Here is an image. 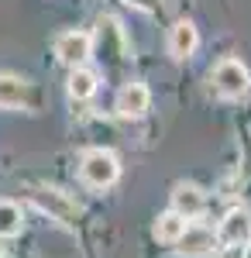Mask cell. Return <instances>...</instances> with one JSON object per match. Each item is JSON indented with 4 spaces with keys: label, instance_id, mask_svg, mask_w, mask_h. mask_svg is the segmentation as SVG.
Returning a JSON list of instances; mask_svg holds the SVG:
<instances>
[{
    "label": "cell",
    "instance_id": "6da1fadb",
    "mask_svg": "<svg viewBox=\"0 0 251 258\" xmlns=\"http://www.w3.org/2000/svg\"><path fill=\"white\" fill-rule=\"evenodd\" d=\"M79 176H83L86 186H97V189L114 186L117 176H120V162H117V155L107 152V148H90V152L83 155V162H79Z\"/></svg>",
    "mask_w": 251,
    "mask_h": 258
},
{
    "label": "cell",
    "instance_id": "7a4b0ae2",
    "mask_svg": "<svg viewBox=\"0 0 251 258\" xmlns=\"http://www.w3.org/2000/svg\"><path fill=\"white\" fill-rule=\"evenodd\" d=\"M31 203L38 207L41 214H48L52 220H58V224H76L79 220V207L66 197L62 189H55V186H38V189H31Z\"/></svg>",
    "mask_w": 251,
    "mask_h": 258
},
{
    "label": "cell",
    "instance_id": "3957f363",
    "mask_svg": "<svg viewBox=\"0 0 251 258\" xmlns=\"http://www.w3.org/2000/svg\"><path fill=\"white\" fill-rule=\"evenodd\" d=\"M213 90L220 93V97H227V100H237V97H244L248 93V86H251V76H248V69L241 66L237 59H224V62H217L213 66Z\"/></svg>",
    "mask_w": 251,
    "mask_h": 258
},
{
    "label": "cell",
    "instance_id": "277c9868",
    "mask_svg": "<svg viewBox=\"0 0 251 258\" xmlns=\"http://www.w3.org/2000/svg\"><path fill=\"white\" fill-rule=\"evenodd\" d=\"M251 241V214L248 210H231L224 214L217 227V244L220 248H244Z\"/></svg>",
    "mask_w": 251,
    "mask_h": 258
},
{
    "label": "cell",
    "instance_id": "5b68a950",
    "mask_svg": "<svg viewBox=\"0 0 251 258\" xmlns=\"http://www.w3.org/2000/svg\"><path fill=\"white\" fill-rule=\"evenodd\" d=\"M55 55H58V62L76 69V66H83L93 55V38L86 31H62L55 38Z\"/></svg>",
    "mask_w": 251,
    "mask_h": 258
},
{
    "label": "cell",
    "instance_id": "8992f818",
    "mask_svg": "<svg viewBox=\"0 0 251 258\" xmlns=\"http://www.w3.org/2000/svg\"><path fill=\"white\" fill-rule=\"evenodd\" d=\"M148 103H152L148 86H145V83H128V86H120V93H117L114 110L120 114V117H128V120H138V117H145Z\"/></svg>",
    "mask_w": 251,
    "mask_h": 258
},
{
    "label": "cell",
    "instance_id": "52a82bcc",
    "mask_svg": "<svg viewBox=\"0 0 251 258\" xmlns=\"http://www.w3.org/2000/svg\"><path fill=\"white\" fill-rule=\"evenodd\" d=\"M217 248H220L217 234H213L210 227H203V224H190L186 234L175 241V251L186 258H200V255H207V251H217Z\"/></svg>",
    "mask_w": 251,
    "mask_h": 258
},
{
    "label": "cell",
    "instance_id": "ba28073f",
    "mask_svg": "<svg viewBox=\"0 0 251 258\" xmlns=\"http://www.w3.org/2000/svg\"><path fill=\"white\" fill-rule=\"evenodd\" d=\"M97 45H100V59L107 62V66H117V62L124 59V35H120V24L114 18L100 21Z\"/></svg>",
    "mask_w": 251,
    "mask_h": 258
},
{
    "label": "cell",
    "instance_id": "9c48e42d",
    "mask_svg": "<svg viewBox=\"0 0 251 258\" xmlns=\"http://www.w3.org/2000/svg\"><path fill=\"white\" fill-rule=\"evenodd\" d=\"M172 210L175 214H182L186 220H196L203 210H207V197H203V189L193 186V182H179L172 189Z\"/></svg>",
    "mask_w": 251,
    "mask_h": 258
},
{
    "label": "cell",
    "instance_id": "30bf717a",
    "mask_svg": "<svg viewBox=\"0 0 251 258\" xmlns=\"http://www.w3.org/2000/svg\"><path fill=\"white\" fill-rule=\"evenodd\" d=\"M196 45H200V35H196V28L190 21L172 24V31H169V52H172L175 59H190L196 52Z\"/></svg>",
    "mask_w": 251,
    "mask_h": 258
},
{
    "label": "cell",
    "instance_id": "8fae6325",
    "mask_svg": "<svg viewBox=\"0 0 251 258\" xmlns=\"http://www.w3.org/2000/svg\"><path fill=\"white\" fill-rule=\"evenodd\" d=\"M186 227H190V220L182 217V214H175V210H169V214H162V217L155 220V238L165 241V244H175L186 234Z\"/></svg>",
    "mask_w": 251,
    "mask_h": 258
},
{
    "label": "cell",
    "instance_id": "7c38bea8",
    "mask_svg": "<svg viewBox=\"0 0 251 258\" xmlns=\"http://www.w3.org/2000/svg\"><path fill=\"white\" fill-rule=\"evenodd\" d=\"M97 93V73L86 69V66H76L69 73V97L73 100H90Z\"/></svg>",
    "mask_w": 251,
    "mask_h": 258
},
{
    "label": "cell",
    "instance_id": "4fadbf2b",
    "mask_svg": "<svg viewBox=\"0 0 251 258\" xmlns=\"http://www.w3.org/2000/svg\"><path fill=\"white\" fill-rule=\"evenodd\" d=\"M24 227V217H21V207L11 203V200H0V238H14Z\"/></svg>",
    "mask_w": 251,
    "mask_h": 258
},
{
    "label": "cell",
    "instance_id": "5bb4252c",
    "mask_svg": "<svg viewBox=\"0 0 251 258\" xmlns=\"http://www.w3.org/2000/svg\"><path fill=\"white\" fill-rule=\"evenodd\" d=\"M24 83L18 76H0V107H21L24 100Z\"/></svg>",
    "mask_w": 251,
    "mask_h": 258
},
{
    "label": "cell",
    "instance_id": "9a60e30c",
    "mask_svg": "<svg viewBox=\"0 0 251 258\" xmlns=\"http://www.w3.org/2000/svg\"><path fill=\"white\" fill-rule=\"evenodd\" d=\"M213 258H241V248H217Z\"/></svg>",
    "mask_w": 251,
    "mask_h": 258
},
{
    "label": "cell",
    "instance_id": "2e32d148",
    "mask_svg": "<svg viewBox=\"0 0 251 258\" xmlns=\"http://www.w3.org/2000/svg\"><path fill=\"white\" fill-rule=\"evenodd\" d=\"M131 7H138V11H155L158 7V0H128Z\"/></svg>",
    "mask_w": 251,
    "mask_h": 258
},
{
    "label": "cell",
    "instance_id": "e0dca14e",
    "mask_svg": "<svg viewBox=\"0 0 251 258\" xmlns=\"http://www.w3.org/2000/svg\"><path fill=\"white\" fill-rule=\"evenodd\" d=\"M241 258H251V241L244 244V248H241Z\"/></svg>",
    "mask_w": 251,
    "mask_h": 258
},
{
    "label": "cell",
    "instance_id": "ac0fdd59",
    "mask_svg": "<svg viewBox=\"0 0 251 258\" xmlns=\"http://www.w3.org/2000/svg\"><path fill=\"white\" fill-rule=\"evenodd\" d=\"M0 258H4V248H0Z\"/></svg>",
    "mask_w": 251,
    "mask_h": 258
}]
</instances>
